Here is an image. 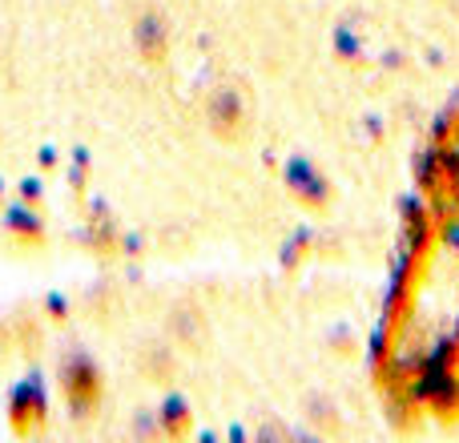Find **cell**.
<instances>
[{
    "mask_svg": "<svg viewBox=\"0 0 459 443\" xmlns=\"http://www.w3.org/2000/svg\"><path fill=\"white\" fill-rule=\"evenodd\" d=\"M214 134L222 137V142H242L246 134H250V113H246L242 97L234 93V89H222V93L214 97Z\"/></svg>",
    "mask_w": 459,
    "mask_h": 443,
    "instance_id": "obj_1",
    "label": "cell"
}]
</instances>
